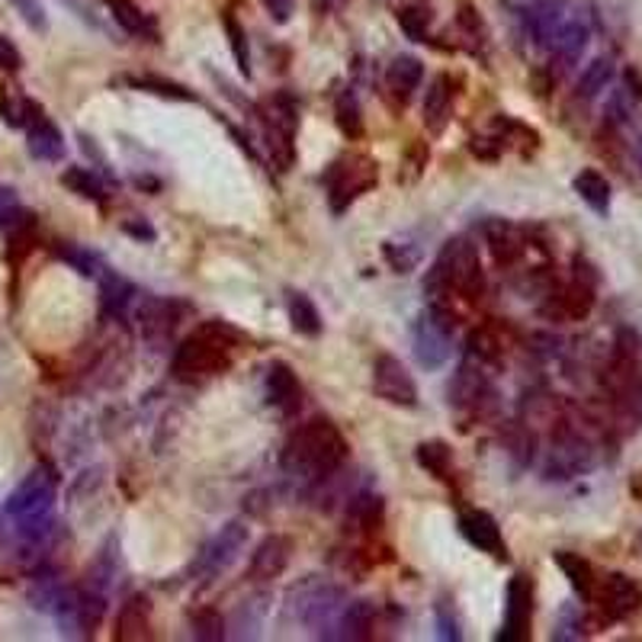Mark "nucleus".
I'll return each mask as SVG.
<instances>
[{
  "label": "nucleus",
  "mask_w": 642,
  "mask_h": 642,
  "mask_svg": "<svg viewBox=\"0 0 642 642\" xmlns=\"http://www.w3.org/2000/svg\"><path fill=\"white\" fill-rule=\"evenodd\" d=\"M604 388L617 428L633 433L642 425V341L633 328H620L613 338L610 363L604 370Z\"/></svg>",
  "instance_id": "1"
},
{
  "label": "nucleus",
  "mask_w": 642,
  "mask_h": 642,
  "mask_svg": "<svg viewBox=\"0 0 642 642\" xmlns=\"http://www.w3.org/2000/svg\"><path fill=\"white\" fill-rule=\"evenodd\" d=\"M241 343H245V338L232 325H225V322L200 325L187 341L173 350V380H180V383H206V380H215V376L228 373Z\"/></svg>",
  "instance_id": "2"
},
{
  "label": "nucleus",
  "mask_w": 642,
  "mask_h": 642,
  "mask_svg": "<svg viewBox=\"0 0 642 642\" xmlns=\"http://www.w3.org/2000/svg\"><path fill=\"white\" fill-rule=\"evenodd\" d=\"M347 460V440L331 421L315 418L302 425L283 447V470L305 482H325L341 470Z\"/></svg>",
  "instance_id": "3"
},
{
  "label": "nucleus",
  "mask_w": 642,
  "mask_h": 642,
  "mask_svg": "<svg viewBox=\"0 0 642 642\" xmlns=\"http://www.w3.org/2000/svg\"><path fill=\"white\" fill-rule=\"evenodd\" d=\"M485 290V277H482V260L478 248L470 238H453L443 245V251L437 255L430 267L428 280H425V293L430 296V305L447 308L443 300L460 293L466 300H478Z\"/></svg>",
  "instance_id": "4"
},
{
  "label": "nucleus",
  "mask_w": 642,
  "mask_h": 642,
  "mask_svg": "<svg viewBox=\"0 0 642 642\" xmlns=\"http://www.w3.org/2000/svg\"><path fill=\"white\" fill-rule=\"evenodd\" d=\"M55 472L48 466H36L30 472L16 488L13 495L7 498V517H13L16 523V533L23 543L30 547H40L52 537V508H55Z\"/></svg>",
  "instance_id": "5"
},
{
  "label": "nucleus",
  "mask_w": 642,
  "mask_h": 642,
  "mask_svg": "<svg viewBox=\"0 0 642 642\" xmlns=\"http://www.w3.org/2000/svg\"><path fill=\"white\" fill-rule=\"evenodd\" d=\"M380 180V165L370 155H343L325 173V190L331 213H347L363 193H370Z\"/></svg>",
  "instance_id": "6"
},
{
  "label": "nucleus",
  "mask_w": 642,
  "mask_h": 642,
  "mask_svg": "<svg viewBox=\"0 0 642 642\" xmlns=\"http://www.w3.org/2000/svg\"><path fill=\"white\" fill-rule=\"evenodd\" d=\"M260 123H263V138L270 148V158L280 171H290L296 161V126H300V106L290 93H273L260 106Z\"/></svg>",
  "instance_id": "7"
},
{
  "label": "nucleus",
  "mask_w": 642,
  "mask_h": 642,
  "mask_svg": "<svg viewBox=\"0 0 642 642\" xmlns=\"http://www.w3.org/2000/svg\"><path fill=\"white\" fill-rule=\"evenodd\" d=\"M595 463H598L595 443L582 430L565 428V421H559L553 447L547 450V460H543V475L550 482H565V478L595 470Z\"/></svg>",
  "instance_id": "8"
},
{
  "label": "nucleus",
  "mask_w": 642,
  "mask_h": 642,
  "mask_svg": "<svg viewBox=\"0 0 642 642\" xmlns=\"http://www.w3.org/2000/svg\"><path fill=\"white\" fill-rule=\"evenodd\" d=\"M453 328H457V318L450 315V308L430 305L418 315L415 331H412V343H415V357L425 370H440L450 360Z\"/></svg>",
  "instance_id": "9"
},
{
  "label": "nucleus",
  "mask_w": 642,
  "mask_h": 642,
  "mask_svg": "<svg viewBox=\"0 0 642 642\" xmlns=\"http://www.w3.org/2000/svg\"><path fill=\"white\" fill-rule=\"evenodd\" d=\"M592 600L598 604L600 617L607 623H623L642 610V588L637 578H630L623 572H610V575L598 578Z\"/></svg>",
  "instance_id": "10"
},
{
  "label": "nucleus",
  "mask_w": 642,
  "mask_h": 642,
  "mask_svg": "<svg viewBox=\"0 0 642 642\" xmlns=\"http://www.w3.org/2000/svg\"><path fill=\"white\" fill-rule=\"evenodd\" d=\"M373 392L398 408H415L418 405V385L412 380V373L405 370V363L392 353H380L373 360Z\"/></svg>",
  "instance_id": "11"
},
{
  "label": "nucleus",
  "mask_w": 642,
  "mask_h": 642,
  "mask_svg": "<svg viewBox=\"0 0 642 642\" xmlns=\"http://www.w3.org/2000/svg\"><path fill=\"white\" fill-rule=\"evenodd\" d=\"M245 547H248V527H245V523H238V520L225 523V527L215 533L213 540L203 547V553H200V559H196V572H200L203 578H215V575H222L225 568H232V565H235V559L245 553Z\"/></svg>",
  "instance_id": "12"
},
{
  "label": "nucleus",
  "mask_w": 642,
  "mask_h": 642,
  "mask_svg": "<svg viewBox=\"0 0 642 642\" xmlns=\"http://www.w3.org/2000/svg\"><path fill=\"white\" fill-rule=\"evenodd\" d=\"M592 43V26L588 20L582 16H565L562 30L556 33V40L550 45V55H553V65H550V78L562 81L585 55V48Z\"/></svg>",
  "instance_id": "13"
},
{
  "label": "nucleus",
  "mask_w": 642,
  "mask_h": 642,
  "mask_svg": "<svg viewBox=\"0 0 642 642\" xmlns=\"http://www.w3.org/2000/svg\"><path fill=\"white\" fill-rule=\"evenodd\" d=\"M505 600H508L505 604V627H502L498 640L523 642L530 637V623H533V582L527 575H514Z\"/></svg>",
  "instance_id": "14"
},
{
  "label": "nucleus",
  "mask_w": 642,
  "mask_h": 642,
  "mask_svg": "<svg viewBox=\"0 0 642 642\" xmlns=\"http://www.w3.org/2000/svg\"><path fill=\"white\" fill-rule=\"evenodd\" d=\"M495 392H492V383H488V373L482 363H463L457 380L450 383V405L457 412H482L485 405H492Z\"/></svg>",
  "instance_id": "15"
},
{
  "label": "nucleus",
  "mask_w": 642,
  "mask_h": 642,
  "mask_svg": "<svg viewBox=\"0 0 642 642\" xmlns=\"http://www.w3.org/2000/svg\"><path fill=\"white\" fill-rule=\"evenodd\" d=\"M568 16V0H530L527 3V36L533 40L537 48L550 52V45L556 40V33L562 30Z\"/></svg>",
  "instance_id": "16"
},
{
  "label": "nucleus",
  "mask_w": 642,
  "mask_h": 642,
  "mask_svg": "<svg viewBox=\"0 0 642 642\" xmlns=\"http://www.w3.org/2000/svg\"><path fill=\"white\" fill-rule=\"evenodd\" d=\"M180 312L183 305L173 300H145L138 305V328H142V338L155 347H165L171 341L173 328L180 322Z\"/></svg>",
  "instance_id": "17"
},
{
  "label": "nucleus",
  "mask_w": 642,
  "mask_h": 642,
  "mask_svg": "<svg viewBox=\"0 0 642 642\" xmlns=\"http://www.w3.org/2000/svg\"><path fill=\"white\" fill-rule=\"evenodd\" d=\"M640 100L642 78L633 68H627L623 78H620V85H617V90L610 93V100H607V106H604V128H607V132H620L623 126H630V120H633Z\"/></svg>",
  "instance_id": "18"
},
{
  "label": "nucleus",
  "mask_w": 642,
  "mask_h": 642,
  "mask_svg": "<svg viewBox=\"0 0 642 642\" xmlns=\"http://www.w3.org/2000/svg\"><path fill=\"white\" fill-rule=\"evenodd\" d=\"M575 267H578V260H575ZM592 305H595V280L588 273H582V267H578L575 277H572V283L562 286L559 293H553V302H550L547 312L559 315V318L578 322V318H585L592 312Z\"/></svg>",
  "instance_id": "19"
},
{
  "label": "nucleus",
  "mask_w": 642,
  "mask_h": 642,
  "mask_svg": "<svg viewBox=\"0 0 642 642\" xmlns=\"http://www.w3.org/2000/svg\"><path fill=\"white\" fill-rule=\"evenodd\" d=\"M23 128H26V145H30L33 158H40V161H61L65 158V135L45 116L40 103L33 106V113H30Z\"/></svg>",
  "instance_id": "20"
},
{
  "label": "nucleus",
  "mask_w": 642,
  "mask_h": 642,
  "mask_svg": "<svg viewBox=\"0 0 642 642\" xmlns=\"http://www.w3.org/2000/svg\"><path fill=\"white\" fill-rule=\"evenodd\" d=\"M290 559H293V540L290 537H280V533L263 537L260 547L255 550V556H251V578L255 582H273V578H280L286 572Z\"/></svg>",
  "instance_id": "21"
},
{
  "label": "nucleus",
  "mask_w": 642,
  "mask_h": 642,
  "mask_svg": "<svg viewBox=\"0 0 642 642\" xmlns=\"http://www.w3.org/2000/svg\"><path fill=\"white\" fill-rule=\"evenodd\" d=\"M460 530H463V537L470 540L475 550L492 553L495 559L508 556L505 540H502V527L495 523V517L488 511H478V508L463 511L460 514Z\"/></svg>",
  "instance_id": "22"
},
{
  "label": "nucleus",
  "mask_w": 642,
  "mask_h": 642,
  "mask_svg": "<svg viewBox=\"0 0 642 642\" xmlns=\"http://www.w3.org/2000/svg\"><path fill=\"white\" fill-rule=\"evenodd\" d=\"M267 402L273 408H280L283 415H296L302 405V385L296 373L286 363H270L267 370Z\"/></svg>",
  "instance_id": "23"
},
{
  "label": "nucleus",
  "mask_w": 642,
  "mask_h": 642,
  "mask_svg": "<svg viewBox=\"0 0 642 642\" xmlns=\"http://www.w3.org/2000/svg\"><path fill=\"white\" fill-rule=\"evenodd\" d=\"M421 81H425V65H421V58H415V55H398V58H392V65L385 68V87H388V93H392L395 100H402V103L412 100V93L421 87Z\"/></svg>",
  "instance_id": "24"
},
{
  "label": "nucleus",
  "mask_w": 642,
  "mask_h": 642,
  "mask_svg": "<svg viewBox=\"0 0 642 642\" xmlns=\"http://www.w3.org/2000/svg\"><path fill=\"white\" fill-rule=\"evenodd\" d=\"M485 241H488V248H492V255L498 263H514V260H520L523 251H527V238H523V232L511 225V222H505V218H492L488 225H485Z\"/></svg>",
  "instance_id": "25"
},
{
  "label": "nucleus",
  "mask_w": 642,
  "mask_h": 642,
  "mask_svg": "<svg viewBox=\"0 0 642 642\" xmlns=\"http://www.w3.org/2000/svg\"><path fill=\"white\" fill-rule=\"evenodd\" d=\"M151 637V600L145 595H132V598L120 607L116 617V640L138 642Z\"/></svg>",
  "instance_id": "26"
},
{
  "label": "nucleus",
  "mask_w": 642,
  "mask_h": 642,
  "mask_svg": "<svg viewBox=\"0 0 642 642\" xmlns=\"http://www.w3.org/2000/svg\"><path fill=\"white\" fill-rule=\"evenodd\" d=\"M453 116V78L450 75H437L428 87V97H425V126L440 135L447 123Z\"/></svg>",
  "instance_id": "27"
},
{
  "label": "nucleus",
  "mask_w": 642,
  "mask_h": 642,
  "mask_svg": "<svg viewBox=\"0 0 642 642\" xmlns=\"http://www.w3.org/2000/svg\"><path fill=\"white\" fill-rule=\"evenodd\" d=\"M132 300H135V286L128 283L126 277L110 273V270L100 273V305L110 318H123Z\"/></svg>",
  "instance_id": "28"
},
{
  "label": "nucleus",
  "mask_w": 642,
  "mask_h": 642,
  "mask_svg": "<svg viewBox=\"0 0 642 642\" xmlns=\"http://www.w3.org/2000/svg\"><path fill=\"white\" fill-rule=\"evenodd\" d=\"M373 627H376V607L370 600L343 604L341 620H338V630H343L341 640H370Z\"/></svg>",
  "instance_id": "29"
},
{
  "label": "nucleus",
  "mask_w": 642,
  "mask_h": 642,
  "mask_svg": "<svg viewBox=\"0 0 642 642\" xmlns=\"http://www.w3.org/2000/svg\"><path fill=\"white\" fill-rule=\"evenodd\" d=\"M553 562L562 568V575L568 578V585L575 588V595L592 600V592H595V585H598L595 565H592L588 559L578 556V553H553Z\"/></svg>",
  "instance_id": "30"
},
{
  "label": "nucleus",
  "mask_w": 642,
  "mask_h": 642,
  "mask_svg": "<svg viewBox=\"0 0 642 642\" xmlns=\"http://www.w3.org/2000/svg\"><path fill=\"white\" fill-rule=\"evenodd\" d=\"M613 75H617V65H613V58L610 55H600L595 58L585 71H582V78H578V85H575V100H595L600 90H607L610 81H613Z\"/></svg>",
  "instance_id": "31"
},
{
  "label": "nucleus",
  "mask_w": 642,
  "mask_h": 642,
  "mask_svg": "<svg viewBox=\"0 0 642 642\" xmlns=\"http://www.w3.org/2000/svg\"><path fill=\"white\" fill-rule=\"evenodd\" d=\"M575 193L582 196L585 206H592L598 215L610 213V183L600 171H582L575 173Z\"/></svg>",
  "instance_id": "32"
},
{
  "label": "nucleus",
  "mask_w": 642,
  "mask_h": 642,
  "mask_svg": "<svg viewBox=\"0 0 642 642\" xmlns=\"http://www.w3.org/2000/svg\"><path fill=\"white\" fill-rule=\"evenodd\" d=\"M286 308H290V322H293V328L300 335H305V338H318L322 335V315H318L315 302L308 300L305 293H290Z\"/></svg>",
  "instance_id": "33"
},
{
  "label": "nucleus",
  "mask_w": 642,
  "mask_h": 642,
  "mask_svg": "<svg viewBox=\"0 0 642 642\" xmlns=\"http://www.w3.org/2000/svg\"><path fill=\"white\" fill-rule=\"evenodd\" d=\"M61 183H65L71 193L90 200V203H106V187H103V180L93 171H87V168H68V171L61 173Z\"/></svg>",
  "instance_id": "34"
},
{
  "label": "nucleus",
  "mask_w": 642,
  "mask_h": 642,
  "mask_svg": "<svg viewBox=\"0 0 642 642\" xmlns=\"http://www.w3.org/2000/svg\"><path fill=\"white\" fill-rule=\"evenodd\" d=\"M418 463H421V470H428L437 478H450L453 453H450V447L443 440H428V443L418 447Z\"/></svg>",
  "instance_id": "35"
},
{
  "label": "nucleus",
  "mask_w": 642,
  "mask_h": 642,
  "mask_svg": "<svg viewBox=\"0 0 642 642\" xmlns=\"http://www.w3.org/2000/svg\"><path fill=\"white\" fill-rule=\"evenodd\" d=\"M222 26H225V33H228V45H232V52H235L238 71H241L245 78H251V48H248V33H245V26L235 20V13H222Z\"/></svg>",
  "instance_id": "36"
},
{
  "label": "nucleus",
  "mask_w": 642,
  "mask_h": 642,
  "mask_svg": "<svg viewBox=\"0 0 642 642\" xmlns=\"http://www.w3.org/2000/svg\"><path fill=\"white\" fill-rule=\"evenodd\" d=\"M335 116H338V128L347 138H360L363 135V116H360V100L353 90H343L335 103Z\"/></svg>",
  "instance_id": "37"
},
{
  "label": "nucleus",
  "mask_w": 642,
  "mask_h": 642,
  "mask_svg": "<svg viewBox=\"0 0 642 642\" xmlns=\"http://www.w3.org/2000/svg\"><path fill=\"white\" fill-rule=\"evenodd\" d=\"M347 517H350L360 530H376L380 520H383V505H380V498H373V495H357V498L350 502Z\"/></svg>",
  "instance_id": "38"
},
{
  "label": "nucleus",
  "mask_w": 642,
  "mask_h": 642,
  "mask_svg": "<svg viewBox=\"0 0 642 642\" xmlns=\"http://www.w3.org/2000/svg\"><path fill=\"white\" fill-rule=\"evenodd\" d=\"M106 7H110V13H113V20L132 33V36H142L145 30H148V20H145V13L135 7V0H106Z\"/></svg>",
  "instance_id": "39"
},
{
  "label": "nucleus",
  "mask_w": 642,
  "mask_h": 642,
  "mask_svg": "<svg viewBox=\"0 0 642 642\" xmlns=\"http://www.w3.org/2000/svg\"><path fill=\"white\" fill-rule=\"evenodd\" d=\"M190 627H193V637L203 642H215L225 637V620H222V613L213 610V607L196 610V613L190 617Z\"/></svg>",
  "instance_id": "40"
},
{
  "label": "nucleus",
  "mask_w": 642,
  "mask_h": 642,
  "mask_svg": "<svg viewBox=\"0 0 642 642\" xmlns=\"http://www.w3.org/2000/svg\"><path fill=\"white\" fill-rule=\"evenodd\" d=\"M55 255L61 257L65 263H71L81 277H100V273H103L100 257L90 255V251H85V248H78V245H58V248H55Z\"/></svg>",
  "instance_id": "41"
},
{
  "label": "nucleus",
  "mask_w": 642,
  "mask_h": 642,
  "mask_svg": "<svg viewBox=\"0 0 642 642\" xmlns=\"http://www.w3.org/2000/svg\"><path fill=\"white\" fill-rule=\"evenodd\" d=\"M128 87H135V90H148V93H158V97H165V100H183V103H190V100H196L187 87L171 85V81H161V78H126Z\"/></svg>",
  "instance_id": "42"
},
{
  "label": "nucleus",
  "mask_w": 642,
  "mask_h": 642,
  "mask_svg": "<svg viewBox=\"0 0 642 642\" xmlns=\"http://www.w3.org/2000/svg\"><path fill=\"white\" fill-rule=\"evenodd\" d=\"M428 23L430 16L421 10V7H402L398 10V26L408 40L415 43H428Z\"/></svg>",
  "instance_id": "43"
},
{
  "label": "nucleus",
  "mask_w": 642,
  "mask_h": 642,
  "mask_svg": "<svg viewBox=\"0 0 642 642\" xmlns=\"http://www.w3.org/2000/svg\"><path fill=\"white\" fill-rule=\"evenodd\" d=\"M433 617H437L440 640H447V642L463 640V633H460V623H457V610H453V604H450V600L447 598L437 600V607H433Z\"/></svg>",
  "instance_id": "44"
},
{
  "label": "nucleus",
  "mask_w": 642,
  "mask_h": 642,
  "mask_svg": "<svg viewBox=\"0 0 642 642\" xmlns=\"http://www.w3.org/2000/svg\"><path fill=\"white\" fill-rule=\"evenodd\" d=\"M498 357H502L498 341H495L488 331H475V335H472L470 338V360L482 363V367H492V363H498Z\"/></svg>",
  "instance_id": "45"
},
{
  "label": "nucleus",
  "mask_w": 642,
  "mask_h": 642,
  "mask_svg": "<svg viewBox=\"0 0 642 642\" xmlns=\"http://www.w3.org/2000/svg\"><path fill=\"white\" fill-rule=\"evenodd\" d=\"M582 627H585L582 613H578L575 607H565V610L559 613V623H556V633H553V640H582V637H585V633H582Z\"/></svg>",
  "instance_id": "46"
},
{
  "label": "nucleus",
  "mask_w": 642,
  "mask_h": 642,
  "mask_svg": "<svg viewBox=\"0 0 642 642\" xmlns=\"http://www.w3.org/2000/svg\"><path fill=\"white\" fill-rule=\"evenodd\" d=\"M20 13H23V20L36 30V33H45V13H43V3L40 0H10Z\"/></svg>",
  "instance_id": "47"
},
{
  "label": "nucleus",
  "mask_w": 642,
  "mask_h": 642,
  "mask_svg": "<svg viewBox=\"0 0 642 642\" xmlns=\"http://www.w3.org/2000/svg\"><path fill=\"white\" fill-rule=\"evenodd\" d=\"M260 3H263L267 16H270L277 26H286V23L293 20V13H296V0H260Z\"/></svg>",
  "instance_id": "48"
},
{
  "label": "nucleus",
  "mask_w": 642,
  "mask_h": 642,
  "mask_svg": "<svg viewBox=\"0 0 642 642\" xmlns=\"http://www.w3.org/2000/svg\"><path fill=\"white\" fill-rule=\"evenodd\" d=\"M457 23H460V30H463V33L470 36L472 43H482V40H485V26H482L478 13H475L472 7H463V10H460Z\"/></svg>",
  "instance_id": "49"
},
{
  "label": "nucleus",
  "mask_w": 642,
  "mask_h": 642,
  "mask_svg": "<svg viewBox=\"0 0 642 642\" xmlns=\"http://www.w3.org/2000/svg\"><path fill=\"white\" fill-rule=\"evenodd\" d=\"M20 65H23V58H20L16 45L0 36V71H16Z\"/></svg>",
  "instance_id": "50"
},
{
  "label": "nucleus",
  "mask_w": 642,
  "mask_h": 642,
  "mask_svg": "<svg viewBox=\"0 0 642 642\" xmlns=\"http://www.w3.org/2000/svg\"><path fill=\"white\" fill-rule=\"evenodd\" d=\"M20 210V196H16V190H10V187H0V225H7V218Z\"/></svg>",
  "instance_id": "51"
},
{
  "label": "nucleus",
  "mask_w": 642,
  "mask_h": 642,
  "mask_svg": "<svg viewBox=\"0 0 642 642\" xmlns=\"http://www.w3.org/2000/svg\"><path fill=\"white\" fill-rule=\"evenodd\" d=\"M123 228H126L128 235H135V238H142V241H151V238H155V228H151L148 222H145V225H132V222H126Z\"/></svg>",
  "instance_id": "52"
},
{
  "label": "nucleus",
  "mask_w": 642,
  "mask_h": 642,
  "mask_svg": "<svg viewBox=\"0 0 642 642\" xmlns=\"http://www.w3.org/2000/svg\"><path fill=\"white\" fill-rule=\"evenodd\" d=\"M338 3H341V0H315L318 10H331V7H338Z\"/></svg>",
  "instance_id": "53"
},
{
  "label": "nucleus",
  "mask_w": 642,
  "mask_h": 642,
  "mask_svg": "<svg viewBox=\"0 0 642 642\" xmlns=\"http://www.w3.org/2000/svg\"><path fill=\"white\" fill-rule=\"evenodd\" d=\"M637 161H640V173H642V138H640V145H637Z\"/></svg>",
  "instance_id": "54"
}]
</instances>
